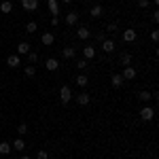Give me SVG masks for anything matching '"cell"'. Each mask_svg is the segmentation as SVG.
I'll return each instance as SVG.
<instances>
[{"label": "cell", "instance_id": "83f0119b", "mask_svg": "<svg viewBox=\"0 0 159 159\" xmlns=\"http://www.w3.org/2000/svg\"><path fill=\"white\" fill-rule=\"evenodd\" d=\"M28 61H30V64H36L38 61V53L36 51H30V53H28Z\"/></svg>", "mask_w": 159, "mask_h": 159}, {"label": "cell", "instance_id": "52a82bcc", "mask_svg": "<svg viewBox=\"0 0 159 159\" xmlns=\"http://www.w3.org/2000/svg\"><path fill=\"white\" fill-rule=\"evenodd\" d=\"M21 7L25 11H36L38 9V0H21Z\"/></svg>", "mask_w": 159, "mask_h": 159}, {"label": "cell", "instance_id": "d6a6232c", "mask_svg": "<svg viewBox=\"0 0 159 159\" xmlns=\"http://www.w3.org/2000/svg\"><path fill=\"white\" fill-rule=\"evenodd\" d=\"M151 38H153V43H157V40H159V32H157V30L151 32Z\"/></svg>", "mask_w": 159, "mask_h": 159}, {"label": "cell", "instance_id": "30bf717a", "mask_svg": "<svg viewBox=\"0 0 159 159\" xmlns=\"http://www.w3.org/2000/svg\"><path fill=\"white\" fill-rule=\"evenodd\" d=\"M7 64H9L11 68H19V64H21V61H19V55H17V53H11V55L7 57Z\"/></svg>", "mask_w": 159, "mask_h": 159}, {"label": "cell", "instance_id": "5bb4252c", "mask_svg": "<svg viewBox=\"0 0 159 159\" xmlns=\"http://www.w3.org/2000/svg\"><path fill=\"white\" fill-rule=\"evenodd\" d=\"M49 11H51L53 17H57V15H60V2H57V0H49Z\"/></svg>", "mask_w": 159, "mask_h": 159}, {"label": "cell", "instance_id": "ffe728a7", "mask_svg": "<svg viewBox=\"0 0 159 159\" xmlns=\"http://www.w3.org/2000/svg\"><path fill=\"white\" fill-rule=\"evenodd\" d=\"M11 11H13V2H11V0L0 2V13H11Z\"/></svg>", "mask_w": 159, "mask_h": 159}, {"label": "cell", "instance_id": "8d00e7d4", "mask_svg": "<svg viewBox=\"0 0 159 159\" xmlns=\"http://www.w3.org/2000/svg\"><path fill=\"white\" fill-rule=\"evenodd\" d=\"M61 2H64V4H70V2H72V0H61Z\"/></svg>", "mask_w": 159, "mask_h": 159}, {"label": "cell", "instance_id": "e575fe53", "mask_svg": "<svg viewBox=\"0 0 159 159\" xmlns=\"http://www.w3.org/2000/svg\"><path fill=\"white\" fill-rule=\"evenodd\" d=\"M51 25H60V17H53L51 19Z\"/></svg>", "mask_w": 159, "mask_h": 159}, {"label": "cell", "instance_id": "e0dca14e", "mask_svg": "<svg viewBox=\"0 0 159 159\" xmlns=\"http://www.w3.org/2000/svg\"><path fill=\"white\" fill-rule=\"evenodd\" d=\"M83 55H85V60H87V61L93 60V57H96V49H93L91 45H89V47H83Z\"/></svg>", "mask_w": 159, "mask_h": 159}, {"label": "cell", "instance_id": "5b68a950", "mask_svg": "<svg viewBox=\"0 0 159 159\" xmlns=\"http://www.w3.org/2000/svg\"><path fill=\"white\" fill-rule=\"evenodd\" d=\"M40 43H43V45H45V47H51V45H53V43H55V36H53V34H51V32H45V34H43V36H40Z\"/></svg>", "mask_w": 159, "mask_h": 159}, {"label": "cell", "instance_id": "2e32d148", "mask_svg": "<svg viewBox=\"0 0 159 159\" xmlns=\"http://www.w3.org/2000/svg\"><path fill=\"white\" fill-rule=\"evenodd\" d=\"M76 36L81 38V40H87V38L91 36V32H89V28L83 25V28H79V30H76Z\"/></svg>", "mask_w": 159, "mask_h": 159}, {"label": "cell", "instance_id": "cb8c5ba5", "mask_svg": "<svg viewBox=\"0 0 159 159\" xmlns=\"http://www.w3.org/2000/svg\"><path fill=\"white\" fill-rule=\"evenodd\" d=\"M138 98L142 100L144 104H148V102L153 100V93H151V91H140V96H138Z\"/></svg>", "mask_w": 159, "mask_h": 159}, {"label": "cell", "instance_id": "d590c367", "mask_svg": "<svg viewBox=\"0 0 159 159\" xmlns=\"http://www.w3.org/2000/svg\"><path fill=\"white\" fill-rule=\"evenodd\" d=\"M153 21H155V24L159 21V11H155V13H153Z\"/></svg>", "mask_w": 159, "mask_h": 159}, {"label": "cell", "instance_id": "d6986e66", "mask_svg": "<svg viewBox=\"0 0 159 159\" xmlns=\"http://www.w3.org/2000/svg\"><path fill=\"white\" fill-rule=\"evenodd\" d=\"M24 74L28 76V79H34V76H36V68H34L32 64H28V66L24 68Z\"/></svg>", "mask_w": 159, "mask_h": 159}, {"label": "cell", "instance_id": "603a6c76", "mask_svg": "<svg viewBox=\"0 0 159 159\" xmlns=\"http://www.w3.org/2000/svg\"><path fill=\"white\" fill-rule=\"evenodd\" d=\"M11 147H13V151H25V142L21 140V138H17V140L13 142Z\"/></svg>", "mask_w": 159, "mask_h": 159}, {"label": "cell", "instance_id": "9a60e30c", "mask_svg": "<svg viewBox=\"0 0 159 159\" xmlns=\"http://www.w3.org/2000/svg\"><path fill=\"white\" fill-rule=\"evenodd\" d=\"M110 83H112V87H115V89H119V87H123V83H125V81H123V76H121V74H112Z\"/></svg>", "mask_w": 159, "mask_h": 159}, {"label": "cell", "instance_id": "d4e9b609", "mask_svg": "<svg viewBox=\"0 0 159 159\" xmlns=\"http://www.w3.org/2000/svg\"><path fill=\"white\" fill-rule=\"evenodd\" d=\"M87 83H89V79H87L85 74H79L76 76V85L79 87H87Z\"/></svg>", "mask_w": 159, "mask_h": 159}, {"label": "cell", "instance_id": "ac0fdd59", "mask_svg": "<svg viewBox=\"0 0 159 159\" xmlns=\"http://www.w3.org/2000/svg\"><path fill=\"white\" fill-rule=\"evenodd\" d=\"M61 55H64L66 60H72L74 55H76V49H74V47H64V51H61Z\"/></svg>", "mask_w": 159, "mask_h": 159}, {"label": "cell", "instance_id": "836d02e7", "mask_svg": "<svg viewBox=\"0 0 159 159\" xmlns=\"http://www.w3.org/2000/svg\"><path fill=\"white\" fill-rule=\"evenodd\" d=\"M138 7H140V9H147V7H148V0H138Z\"/></svg>", "mask_w": 159, "mask_h": 159}, {"label": "cell", "instance_id": "9c48e42d", "mask_svg": "<svg viewBox=\"0 0 159 159\" xmlns=\"http://www.w3.org/2000/svg\"><path fill=\"white\" fill-rule=\"evenodd\" d=\"M136 38H138L136 30H123V40H125V43H134Z\"/></svg>", "mask_w": 159, "mask_h": 159}, {"label": "cell", "instance_id": "4316f807", "mask_svg": "<svg viewBox=\"0 0 159 159\" xmlns=\"http://www.w3.org/2000/svg\"><path fill=\"white\" fill-rule=\"evenodd\" d=\"M17 134L19 136L28 134V123H19V125H17Z\"/></svg>", "mask_w": 159, "mask_h": 159}, {"label": "cell", "instance_id": "277c9868", "mask_svg": "<svg viewBox=\"0 0 159 159\" xmlns=\"http://www.w3.org/2000/svg\"><path fill=\"white\" fill-rule=\"evenodd\" d=\"M100 45H102V51H104V53H112L115 47H117L112 38H106V40H104V43H100Z\"/></svg>", "mask_w": 159, "mask_h": 159}, {"label": "cell", "instance_id": "f1b7e54d", "mask_svg": "<svg viewBox=\"0 0 159 159\" xmlns=\"http://www.w3.org/2000/svg\"><path fill=\"white\" fill-rule=\"evenodd\" d=\"M36 159H49V153H47L45 148H40V151L36 153Z\"/></svg>", "mask_w": 159, "mask_h": 159}, {"label": "cell", "instance_id": "484cf974", "mask_svg": "<svg viewBox=\"0 0 159 159\" xmlns=\"http://www.w3.org/2000/svg\"><path fill=\"white\" fill-rule=\"evenodd\" d=\"M36 30H38L36 21H28V25H25V32H28V34H34Z\"/></svg>", "mask_w": 159, "mask_h": 159}, {"label": "cell", "instance_id": "8992f818", "mask_svg": "<svg viewBox=\"0 0 159 159\" xmlns=\"http://www.w3.org/2000/svg\"><path fill=\"white\" fill-rule=\"evenodd\" d=\"M76 102H79V104H81V106H87V104H89V102H91V96H89V93H87V91H81V93H79V96H76Z\"/></svg>", "mask_w": 159, "mask_h": 159}, {"label": "cell", "instance_id": "3957f363", "mask_svg": "<svg viewBox=\"0 0 159 159\" xmlns=\"http://www.w3.org/2000/svg\"><path fill=\"white\" fill-rule=\"evenodd\" d=\"M121 76H123V81H134V79H136V68L125 66V68H123V72H121Z\"/></svg>", "mask_w": 159, "mask_h": 159}, {"label": "cell", "instance_id": "8fae6325", "mask_svg": "<svg viewBox=\"0 0 159 159\" xmlns=\"http://www.w3.org/2000/svg\"><path fill=\"white\" fill-rule=\"evenodd\" d=\"M89 15H91L93 19H100V17L104 15V9H102L100 4H93V7H91V11H89Z\"/></svg>", "mask_w": 159, "mask_h": 159}, {"label": "cell", "instance_id": "f546056e", "mask_svg": "<svg viewBox=\"0 0 159 159\" xmlns=\"http://www.w3.org/2000/svg\"><path fill=\"white\" fill-rule=\"evenodd\" d=\"M76 66H79V70H85L87 66H89V61H87V60H81L79 64H76Z\"/></svg>", "mask_w": 159, "mask_h": 159}, {"label": "cell", "instance_id": "4fadbf2b", "mask_svg": "<svg viewBox=\"0 0 159 159\" xmlns=\"http://www.w3.org/2000/svg\"><path fill=\"white\" fill-rule=\"evenodd\" d=\"M28 53H30V43H19V45H17V55H28Z\"/></svg>", "mask_w": 159, "mask_h": 159}, {"label": "cell", "instance_id": "7402d4cb", "mask_svg": "<svg viewBox=\"0 0 159 159\" xmlns=\"http://www.w3.org/2000/svg\"><path fill=\"white\" fill-rule=\"evenodd\" d=\"M121 64H123V66H132V53L123 51V53H121Z\"/></svg>", "mask_w": 159, "mask_h": 159}, {"label": "cell", "instance_id": "6da1fadb", "mask_svg": "<svg viewBox=\"0 0 159 159\" xmlns=\"http://www.w3.org/2000/svg\"><path fill=\"white\" fill-rule=\"evenodd\" d=\"M72 100V89L68 85H61V89H60V102L61 104H68Z\"/></svg>", "mask_w": 159, "mask_h": 159}, {"label": "cell", "instance_id": "ba28073f", "mask_svg": "<svg viewBox=\"0 0 159 159\" xmlns=\"http://www.w3.org/2000/svg\"><path fill=\"white\" fill-rule=\"evenodd\" d=\"M45 68H47V70H51V72H55V70L60 68V61L55 60V57H49V60L45 61Z\"/></svg>", "mask_w": 159, "mask_h": 159}, {"label": "cell", "instance_id": "44dd1931", "mask_svg": "<svg viewBox=\"0 0 159 159\" xmlns=\"http://www.w3.org/2000/svg\"><path fill=\"white\" fill-rule=\"evenodd\" d=\"M13 147L9 144V142H0V155H11Z\"/></svg>", "mask_w": 159, "mask_h": 159}, {"label": "cell", "instance_id": "4dcf8cb0", "mask_svg": "<svg viewBox=\"0 0 159 159\" xmlns=\"http://www.w3.org/2000/svg\"><path fill=\"white\" fill-rule=\"evenodd\" d=\"M104 40H106V34H104V32L96 34V43H104Z\"/></svg>", "mask_w": 159, "mask_h": 159}, {"label": "cell", "instance_id": "1f68e13d", "mask_svg": "<svg viewBox=\"0 0 159 159\" xmlns=\"http://www.w3.org/2000/svg\"><path fill=\"white\" fill-rule=\"evenodd\" d=\"M106 30H108V32H112V34H115V32H117V24H108V25H106Z\"/></svg>", "mask_w": 159, "mask_h": 159}, {"label": "cell", "instance_id": "7a4b0ae2", "mask_svg": "<svg viewBox=\"0 0 159 159\" xmlns=\"http://www.w3.org/2000/svg\"><path fill=\"white\" fill-rule=\"evenodd\" d=\"M153 117H155V108H153V106H142L140 119H142V121H153Z\"/></svg>", "mask_w": 159, "mask_h": 159}, {"label": "cell", "instance_id": "74e56055", "mask_svg": "<svg viewBox=\"0 0 159 159\" xmlns=\"http://www.w3.org/2000/svg\"><path fill=\"white\" fill-rule=\"evenodd\" d=\"M21 159H32V157H28V155H24V157H21Z\"/></svg>", "mask_w": 159, "mask_h": 159}, {"label": "cell", "instance_id": "7c38bea8", "mask_svg": "<svg viewBox=\"0 0 159 159\" xmlns=\"http://www.w3.org/2000/svg\"><path fill=\"white\" fill-rule=\"evenodd\" d=\"M66 24H68V25H76V24H79V13L70 11L68 15H66Z\"/></svg>", "mask_w": 159, "mask_h": 159}]
</instances>
